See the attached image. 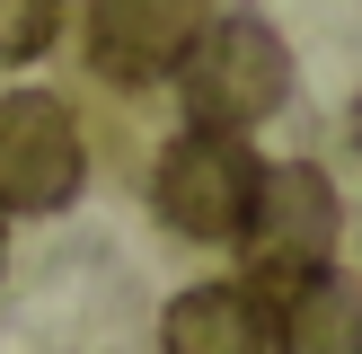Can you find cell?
Wrapping results in <instances>:
<instances>
[{
  "mask_svg": "<svg viewBox=\"0 0 362 354\" xmlns=\"http://www.w3.org/2000/svg\"><path fill=\"white\" fill-rule=\"evenodd\" d=\"M177 88H186L194 124L247 133V124H265L283 98H292V45H283L265 18H247V9L204 18V35H194L186 62H177Z\"/></svg>",
  "mask_w": 362,
  "mask_h": 354,
  "instance_id": "obj_1",
  "label": "cell"
},
{
  "mask_svg": "<svg viewBox=\"0 0 362 354\" xmlns=\"http://www.w3.org/2000/svg\"><path fill=\"white\" fill-rule=\"evenodd\" d=\"M239 257H247V283H257L265 301L292 292V283H310V275H327L336 266V186H327V169L274 159V169L257 177L247 222H239Z\"/></svg>",
  "mask_w": 362,
  "mask_h": 354,
  "instance_id": "obj_2",
  "label": "cell"
},
{
  "mask_svg": "<svg viewBox=\"0 0 362 354\" xmlns=\"http://www.w3.org/2000/svg\"><path fill=\"white\" fill-rule=\"evenodd\" d=\"M257 177H265V159L247 151V133L186 124V133L159 151V169H151V204H159V222L186 230V239H239L247 204H257Z\"/></svg>",
  "mask_w": 362,
  "mask_h": 354,
  "instance_id": "obj_3",
  "label": "cell"
},
{
  "mask_svg": "<svg viewBox=\"0 0 362 354\" xmlns=\"http://www.w3.org/2000/svg\"><path fill=\"white\" fill-rule=\"evenodd\" d=\"M88 142L62 98L45 88H9L0 98V212H62L80 204Z\"/></svg>",
  "mask_w": 362,
  "mask_h": 354,
  "instance_id": "obj_4",
  "label": "cell"
},
{
  "mask_svg": "<svg viewBox=\"0 0 362 354\" xmlns=\"http://www.w3.org/2000/svg\"><path fill=\"white\" fill-rule=\"evenodd\" d=\"M194 35H204V0H88V62L115 88L177 80Z\"/></svg>",
  "mask_w": 362,
  "mask_h": 354,
  "instance_id": "obj_5",
  "label": "cell"
},
{
  "mask_svg": "<svg viewBox=\"0 0 362 354\" xmlns=\"http://www.w3.org/2000/svg\"><path fill=\"white\" fill-rule=\"evenodd\" d=\"M159 354H274V301L257 283H194L159 310Z\"/></svg>",
  "mask_w": 362,
  "mask_h": 354,
  "instance_id": "obj_6",
  "label": "cell"
},
{
  "mask_svg": "<svg viewBox=\"0 0 362 354\" xmlns=\"http://www.w3.org/2000/svg\"><path fill=\"white\" fill-rule=\"evenodd\" d=\"M274 354H362V283L327 275L274 292Z\"/></svg>",
  "mask_w": 362,
  "mask_h": 354,
  "instance_id": "obj_7",
  "label": "cell"
},
{
  "mask_svg": "<svg viewBox=\"0 0 362 354\" xmlns=\"http://www.w3.org/2000/svg\"><path fill=\"white\" fill-rule=\"evenodd\" d=\"M62 35V0H0V62H35Z\"/></svg>",
  "mask_w": 362,
  "mask_h": 354,
  "instance_id": "obj_8",
  "label": "cell"
},
{
  "mask_svg": "<svg viewBox=\"0 0 362 354\" xmlns=\"http://www.w3.org/2000/svg\"><path fill=\"white\" fill-rule=\"evenodd\" d=\"M354 142H362V106H354Z\"/></svg>",
  "mask_w": 362,
  "mask_h": 354,
  "instance_id": "obj_9",
  "label": "cell"
},
{
  "mask_svg": "<svg viewBox=\"0 0 362 354\" xmlns=\"http://www.w3.org/2000/svg\"><path fill=\"white\" fill-rule=\"evenodd\" d=\"M0 248H9V239H0Z\"/></svg>",
  "mask_w": 362,
  "mask_h": 354,
  "instance_id": "obj_10",
  "label": "cell"
}]
</instances>
